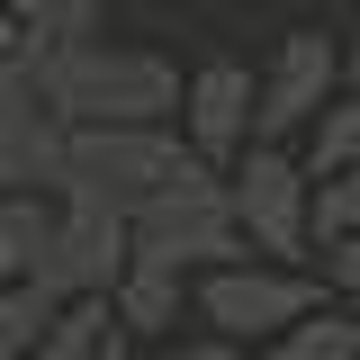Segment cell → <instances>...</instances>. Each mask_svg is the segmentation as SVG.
<instances>
[{"label": "cell", "instance_id": "30bf717a", "mask_svg": "<svg viewBox=\"0 0 360 360\" xmlns=\"http://www.w3.org/2000/svg\"><path fill=\"white\" fill-rule=\"evenodd\" d=\"M108 333L117 342H135V352H153V342H172V333H189V279H172V270H144L127 262L117 279H108Z\"/></svg>", "mask_w": 360, "mask_h": 360}, {"label": "cell", "instance_id": "5b68a950", "mask_svg": "<svg viewBox=\"0 0 360 360\" xmlns=\"http://www.w3.org/2000/svg\"><path fill=\"white\" fill-rule=\"evenodd\" d=\"M324 307V279L315 270H288V262H225L207 279H189V324L198 333H225V342H270L279 324Z\"/></svg>", "mask_w": 360, "mask_h": 360}, {"label": "cell", "instance_id": "7c38bea8", "mask_svg": "<svg viewBox=\"0 0 360 360\" xmlns=\"http://www.w3.org/2000/svg\"><path fill=\"white\" fill-rule=\"evenodd\" d=\"M252 360H360V315L324 297L315 315H297V324H279L270 342H252Z\"/></svg>", "mask_w": 360, "mask_h": 360}, {"label": "cell", "instance_id": "44dd1931", "mask_svg": "<svg viewBox=\"0 0 360 360\" xmlns=\"http://www.w3.org/2000/svg\"><path fill=\"white\" fill-rule=\"evenodd\" d=\"M99 360H144V352H135V342H117V333H108V352H99Z\"/></svg>", "mask_w": 360, "mask_h": 360}, {"label": "cell", "instance_id": "4fadbf2b", "mask_svg": "<svg viewBox=\"0 0 360 360\" xmlns=\"http://www.w3.org/2000/svg\"><path fill=\"white\" fill-rule=\"evenodd\" d=\"M297 162H307V180H324V172H352L360 162V82H342L324 108H315V127L288 144Z\"/></svg>", "mask_w": 360, "mask_h": 360}, {"label": "cell", "instance_id": "8992f818", "mask_svg": "<svg viewBox=\"0 0 360 360\" xmlns=\"http://www.w3.org/2000/svg\"><path fill=\"white\" fill-rule=\"evenodd\" d=\"M352 82L342 72V37L324 27H288L270 45V63H252V144H297L315 127V108Z\"/></svg>", "mask_w": 360, "mask_h": 360}, {"label": "cell", "instance_id": "8fae6325", "mask_svg": "<svg viewBox=\"0 0 360 360\" xmlns=\"http://www.w3.org/2000/svg\"><path fill=\"white\" fill-rule=\"evenodd\" d=\"M9 27H18V63H45L63 45L99 37V0H0Z\"/></svg>", "mask_w": 360, "mask_h": 360}, {"label": "cell", "instance_id": "9a60e30c", "mask_svg": "<svg viewBox=\"0 0 360 360\" xmlns=\"http://www.w3.org/2000/svg\"><path fill=\"white\" fill-rule=\"evenodd\" d=\"M54 307H63L54 288H37V279H9V288H0V360H27V352H37V333L54 324Z\"/></svg>", "mask_w": 360, "mask_h": 360}, {"label": "cell", "instance_id": "6da1fadb", "mask_svg": "<svg viewBox=\"0 0 360 360\" xmlns=\"http://www.w3.org/2000/svg\"><path fill=\"white\" fill-rule=\"evenodd\" d=\"M27 72L63 127H172L180 108V63L153 45H117V37H82Z\"/></svg>", "mask_w": 360, "mask_h": 360}, {"label": "cell", "instance_id": "3957f363", "mask_svg": "<svg viewBox=\"0 0 360 360\" xmlns=\"http://www.w3.org/2000/svg\"><path fill=\"white\" fill-rule=\"evenodd\" d=\"M127 262L172 270V279H207V270H225V262H252L243 234H234V217H225V172L198 162V172L172 180L153 207H135L127 217Z\"/></svg>", "mask_w": 360, "mask_h": 360}, {"label": "cell", "instance_id": "5bb4252c", "mask_svg": "<svg viewBox=\"0 0 360 360\" xmlns=\"http://www.w3.org/2000/svg\"><path fill=\"white\" fill-rule=\"evenodd\" d=\"M99 352H108V307L99 297H63L27 360H99Z\"/></svg>", "mask_w": 360, "mask_h": 360}, {"label": "cell", "instance_id": "7a4b0ae2", "mask_svg": "<svg viewBox=\"0 0 360 360\" xmlns=\"http://www.w3.org/2000/svg\"><path fill=\"white\" fill-rule=\"evenodd\" d=\"M189 172H198V153H189L172 127H72L63 135V180H54V198L135 217V207H153V198H162L172 180H189Z\"/></svg>", "mask_w": 360, "mask_h": 360}, {"label": "cell", "instance_id": "ac0fdd59", "mask_svg": "<svg viewBox=\"0 0 360 360\" xmlns=\"http://www.w3.org/2000/svg\"><path fill=\"white\" fill-rule=\"evenodd\" d=\"M144 360H252V352L225 342V333H198V324H189V333H172V342H153Z\"/></svg>", "mask_w": 360, "mask_h": 360}, {"label": "cell", "instance_id": "ba28073f", "mask_svg": "<svg viewBox=\"0 0 360 360\" xmlns=\"http://www.w3.org/2000/svg\"><path fill=\"white\" fill-rule=\"evenodd\" d=\"M127 270V217H108V207H72V198H54V225H45V252H37V288L54 297H108V279Z\"/></svg>", "mask_w": 360, "mask_h": 360}, {"label": "cell", "instance_id": "7402d4cb", "mask_svg": "<svg viewBox=\"0 0 360 360\" xmlns=\"http://www.w3.org/2000/svg\"><path fill=\"white\" fill-rule=\"evenodd\" d=\"M352 315H360V307H352Z\"/></svg>", "mask_w": 360, "mask_h": 360}, {"label": "cell", "instance_id": "e0dca14e", "mask_svg": "<svg viewBox=\"0 0 360 360\" xmlns=\"http://www.w3.org/2000/svg\"><path fill=\"white\" fill-rule=\"evenodd\" d=\"M315 279H324V297L333 307H360V234H333V243H315Z\"/></svg>", "mask_w": 360, "mask_h": 360}, {"label": "cell", "instance_id": "d6986e66", "mask_svg": "<svg viewBox=\"0 0 360 360\" xmlns=\"http://www.w3.org/2000/svg\"><path fill=\"white\" fill-rule=\"evenodd\" d=\"M342 72L360 82V0H352V27H342Z\"/></svg>", "mask_w": 360, "mask_h": 360}, {"label": "cell", "instance_id": "9c48e42d", "mask_svg": "<svg viewBox=\"0 0 360 360\" xmlns=\"http://www.w3.org/2000/svg\"><path fill=\"white\" fill-rule=\"evenodd\" d=\"M172 135L207 162V172H225L243 144H252V63H234V54H217V63H198V72H180V108H172Z\"/></svg>", "mask_w": 360, "mask_h": 360}, {"label": "cell", "instance_id": "52a82bcc", "mask_svg": "<svg viewBox=\"0 0 360 360\" xmlns=\"http://www.w3.org/2000/svg\"><path fill=\"white\" fill-rule=\"evenodd\" d=\"M63 117H54V99L37 90L27 63H9L0 72V189L9 198H54V180H63Z\"/></svg>", "mask_w": 360, "mask_h": 360}, {"label": "cell", "instance_id": "277c9868", "mask_svg": "<svg viewBox=\"0 0 360 360\" xmlns=\"http://www.w3.org/2000/svg\"><path fill=\"white\" fill-rule=\"evenodd\" d=\"M307 162L288 153V144H243L234 162H225V217L243 234V252L252 262H288L307 270L315 262V225H307Z\"/></svg>", "mask_w": 360, "mask_h": 360}, {"label": "cell", "instance_id": "2e32d148", "mask_svg": "<svg viewBox=\"0 0 360 360\" xmlns=\"http://www.w3.org/2000/svg\"><path fill=\"white\" fill-rule=\"evenodd\" d=\"M307 225H315V243L360 234V162H352V172H324V180L307 189Z\"/></svg>", "mask_w": 360, "mask_h": 360}, {"label": "cell", "instance_id": "ffe728a7", "mask_svg": "<svg viewBox=\"0 0 360 360\" xmlns=\"http://www.w3.org/2000/svg\"><path fill=\"white\" fill-rule=\"evenodd\" d=\"M18 63V27H9V9H0V72Z\"/></svg>", "mask_w": 360, "mask_h": 360}]
</instances>
